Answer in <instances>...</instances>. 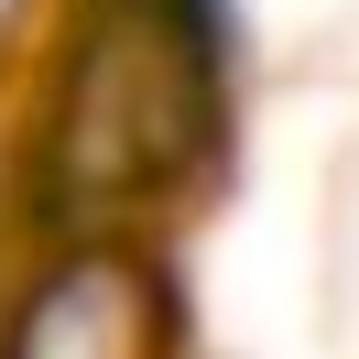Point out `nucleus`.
<instances>
[{"label":"nucleus","instance_id":"f257e3e1","mask_svg":"<svg viewBox=\"0 0 359 359\" xmlns=\"http://www.w3.org/2000/svg\"><path fill=\"white\" fill-rule=\"evenodd\" d=\"M229 131V0H76L33 120V207L131 229L207 175Z\"/></svg>","mask_w":359,"mask_h":359},{"label":"nucleus","instance_id":"f03ea898","mask_svg":"<svg viewBox=\"0 0 359 359\" xmlns=\"http://www.w3.org/2000/svg\"><path fill=\"white\" fill-rule=\"evenodd\" d=\"M175 337V305H163V272L142 262L131 240H76L44 283L11 305L0 348L11 359H142Z\"/></svg>","mask_w":359,"mask_h":359},{"label":"nucleus","instance_id":"7ed1b4c3","mask_svg":"<svg viewBox=\"0 0 359 359\" xmlns=\"http://www.w3.org/2000/svg\"><path fill=\"white\" fill-rule=\"evenodd\" d=\"M22 11H33V0H0V44H11V33H22Z\"/></svg>","mask_w":359,"mask_h":359}]
</instances>
